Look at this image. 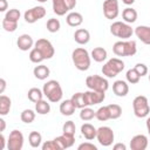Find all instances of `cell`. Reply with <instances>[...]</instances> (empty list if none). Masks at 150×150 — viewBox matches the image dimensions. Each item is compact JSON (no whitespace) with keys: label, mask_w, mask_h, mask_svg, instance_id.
<instances>
[{"label":"cell","mask_w":150,"mask_h":150,"mask_svg":"<svg viewBox=\"0 0 150 150\" xmlns=\"http://www.w3.org/2000/svg\"><path fill=\"white\" fill-rule=\"evenodd\" d=\"M42 91H43V95L47 97V100L49 102H53V103L60 102L62 100V96H63L62 88H61L60 83L56 80L47 81L43 84Z\"/></svg>","instance_id":"cell-1"},{"label":"cell","mask_w":150,"mask_h":150,"mask_svg":"<svg viewBox=\"0 0 150 150\" xmlns=\"http://www.w3.org/2000/svg\"><path fill=\"white\" fill-rule=\"evenodd\" d=\"M90 57L91 56L89 55L88 50L82 48V47H79V48L74 49L73 53H71L73 63L81 71H86V70L89 69V67H90Z\"/></svg>","instance_id":"cell-2"},{"label":"cell","mask_w":150,"mask_h":150,"mask_svg":"<svg viewBox=\"0 0 150 150\" xmlns=\"http://www.w3.org/2000/svg\"><path fill=\"white\" fill-rule=\"evenodd\" d=\"M112 52L116 56H134L137 52V46L134 40H122L114 43Z\"/></svg>","instance_id":"cell-3"},{"label":"cell","mask_w":150,"mask_h":150,"mask_svg":"<svg viewBox=\"0 0 150 150\" xmlns=\"http://www.w3.org/2000/svg\"><path fill=\"white\" fill-rule=\"evenodd\" d=\"M124 69V62L118 57H112L108 60L102 67V74L109 79L117 76Z\"/></svg>","instance_id":"cell-4"},{"label":"cell","mask_w":150,"mask_h":150,"mask_svg":"<svg viewBox=\"0 0 150 150\" xmlns=\"http://www.w3.org/2000/svg\"><path fill=\"white\" fill-rule=\"evenodd\" d=\"M110 33L116 38H121L122 40H128L134 34V30L130 23L123 21H115L110 26Z\"/></svg>","instance_id":"cell-5"},{"label":"cell","mask_w":150,"mask_h":150,"mask_svg":"<svg viewBox=\"0 0 150 150\" xmlns=\"http://www.w3.org/2000/svg\"><path fill=\"white\" fill-rule=\"evenodd\" d=\"M132 108H134V114L138 118L146 117L150 112V107H149V101L145 96L138 95L134 98L132 101Z\"/></svg>","instance_id":"cell-6"},{"label":"cell","mask_w":150,"mask_h":150,"mask_svg":"<svg viewBox=\"0 0 150 150\" xmlns=\"http://www.w3.org/2000/svg\"><path fill=\"white\" fill-rule=\"evenodd\" d=\"M86 86L90 90L96 91H103L105 93L109 88V82L107 79L100 76V75H89L86 79Z\"/></svg>","instance_id":"cell-7"},{"label":"cell","mask_w":150,"mask_h":150,"mask_svg":"<svg viewBox=\"0 0 150 150\" xmlns=\"http://www.w3.org/2000/svg\"><path fill=\"white\" fill-rule=\"evenodd\" d=\"M96 138H97V141L101 145L109 146V145L112 144V142L115 139V134H114L112 129L109 128V127H100L97 129Z\"/></svg>","instance_id":"cell-8"},{"label":"cell","mask_w":150,"mask_h":150,"mask_svg":"<svg viewBox=\"0 0 150 150\" xmlns=\"http://www.w3.org/2000/svg\"><path fill=\"white\" fill-rule=\"evenodd\" d=\"M34 47L40 50V53L42 54V56L45 57V60L52 59L54 56V54H55V49H54L52 42L49 40H47V39H39L35 42Z\"/></svg>","instance_id":"cell-9"},{"label":"cell","mask_w":150,"mask_h":150,"mask_svg":"<svg viewBox=\"0 0 150 150\" xmlns=\"http://www.w3.org/2000/svg\"><path fill=\"white\" fill-rule=\"evenodd\" d=\"M23 135L19 130L11 131L7 139V149L8 150H21L23 146Z\"/></svg>","instance_id":"cell-10"},{"label":"cell","mask_w":150,"mask_h":150,"mask_svg":"<svg viewBox=\"0 0 150 150\" xmlns=\"http://www.w3.org/2000/svg\"><path fill=\"white\" fill-rule=\"evenodd\" d=\"M46 15V8L43 6H35L30 9H27L23 14V19L28 23H34L38 20L42 19Z\"/></svg>","instance_id":"cell-11"},{"label":"cell","mask_w":150,"mask_h":150,"mask_svg":"<svg viewBox=\"0 0 150 150\" xmlns=\"http://www.w3.org/2000/svg\"><path fill=\"white\" fill-rule=\"evenodd\" d=\"M118 1L117 0H104L103 1V14L108 20L116 19L118 16Z\"/></svg>","instance_id":"cell-12"},{"label":"cell","mask_w":150,"mask_h":150,"mask_svg":"<svg viewBox=\"0 0 150 150\" xmlns=\"http://www.w3.org/2000/svg\"><path fill=\"white\" fill-rule=\"evenodd\" d=\"M83 94H84L87 107L102 103L104 101V98H105V94L103 91H96V90H90L89 89L88 91H84Z\"/></svg>","instance_id":"cell-13"},{"label":"cell","mask_w":150,"mask_h":150,"mask_svg":"<svg viewBox=\"0 0 150 150\" xmlns=\"http://www.w3.org/2000/svg\"><path fill=\"white\" fill-rule=\"evenodd\" d=\"M148 146V137L145 135H135L130 141L131 150H145Z\"/></svg>","instance_id":"cell-14"},{"label":"cell","mask_w":150,"mask_h":150,"mask_svg":"<svg viewBox=\"0 0 150 150\" xmlns=\"http://www.w3.org/2000/svg\"><path fill=\"white\" fill-rule=\"evenodd\" d=\"M34 45H35V43H34V41H33V38H32L30 35H28V34H22V35H20V36L18 38V40H16V46H18L19 49L22 50V52L29 50Z\"/></svg>","instance_id":"cell-15"},{"label":"cell","mask_w":150,"mask_h":150,"mask_svg":"<svg viewBox=\"0 0 150 150\" xmlns=\"http://www.w3.org/2000/svg\"><path fill=\"white\" fill-rule=\"evenodd\" d=\"M138 40H141L144 45L150 46V27L149 26H137L134 30Z\"/></svg>","instance_id":"cell-16"},{"label":"cell","mask_w":150,"mask_h":150,"mask_svg":"<svg viewBox=\"0 0 150 150\" xmlns=\"http://www.w3.org/2000/svg\"><path fill=\"white\" fill-rule=\"evenodd\" d=\"M55 142L57 143L60 150H63V149H68L70 146L74 145V142H75V137L73 135H67V134H62L61 136H57L56 138H54Z\"/></svg>","instance_id":"cell-17"},{"label":"cell","mask_w":150,"mask_h":150,"mask_svg":"<svg viewBox=\"0 0 150 150\" xmlns=\"http://www.w3.org/2000/svg\"><path fill=\"white\" fill-rule=\"evenodd\" d=\"M112 91L116 96L118 97H124L128 95L129 93V86L125 81H122V80H117L112 83Z\"/></svg>","instance_id":"cell-18"},{"label":"cell","mask_w":150,"mask_h":150,"mask_svg":"<svg viewBox=\"0 0 150 150\" xmlns=\"http://www.w3.org/2000/svg\"><path fill=\"white\" fill-rule=\"evenodd\" d=\"M74 40L79 45H87L89 42V40H90V33H89V30H87L84 28L76 29L75 33H74Z\"/></svg>","instance_id":"cell-19"},{"label":"cell","mask_w":150,"mask_h":150,"mask_svg":"<svg viewBox=\"0 0 150 150\" xmlns=\"http://www.w3.org/2000/svg\"><path fill=\"white\" fill-rule=\"evenodd\" d=\"M81 134H82V136H84L86 139L91 141V139L96 138L97 129L90 123H84L81 125Z\"/></svg>","instance_id":"cell-20"},{"label":"cell","mask_w":150,"mask_h":150,"mask_svg":"<svg viewBox=\"0 0 150 150\" xmlns=\"http://www.w3.org/2000/svg\"><path fill=\"white\" fill-rule=\"evenodd\" d=\"M66 21H67L68 26H70V27H79L83 22V16H82L81 13L70 12L69 14H67Z\"/></svg>","instance_id":"cell-21"},{"label":"cell","mask_w":150,"mask_h":150,"mask_svg":"<svg viewBox=\"0 0 150 150\" xmlns=\"http://www.w3.org/2000/svg\"><path fill=\"white\" fill-rule=\"evenodd\" d=\"M75 109H76V107L71 100H64L60 104V112L63 116H71L75 112Z\"/></svg>","instance_id":"cell-22"},{"label":"cell","mask_w":150,"mask_h":150,"mask_svg":"<svg viewBox=\"0 0 150 150\" xmlns=\"http://www.w3.org/2000/svg\"><path fill=\"white\" fill-rule=\"evenodd\" d=\"M52 5H53V12L59 16L64 15L69 11L66 5V0H53Z\"/></svg>","instance_id":"cell-23"},{"label":"cell","mask_w":150,"mask_h":150,"mask_svg":"<svg viewBox=\"0 0 150 150\" xmlns=\"http://www.w3.org/2000/svg\"><path fill=\"white\" fill-rule=\"evenodd\" d=\"M122 18H123L124 22L134 23L137 20V11L131 8V7H127L122 11Z\"/></svg>","instance_id":"cell-24"},{"label":"cell","mask_w":150,"mask_h":150,"mask_svg":"<svg viewBox=\"0 0 150 150\" xmlns=\"http://www.w3.org/2000/svg\"><path fill=\"white\" fill-rule=\"evenodd\" d=\"M33 74H34V76H35L38 80H46V79L49 76V74H50V70H49V68H48L47 66H45V64H39V66H36V67L34 68Z\"/></svg>","instance_id":"cell-25"},{"label":"cell","mask_w":150,"mask_h":150,"mask_svg":"<svg viewBox=\"0 0 150 150\" xmlns=\"http://www.w3.org/2000/svg\"><path fill=\"white\" fill-rule=\"evenodd\" d=\"M90 56H91V59H93L94 61H96V62H103V61L107 59L108 54H107V50H105L103 47H96V48H94V49L91 50Z\"/></svg>","instance_id":"cell-26"},{"label":"cell","mask_w":150,"mask_h":150,"mask_svg":"<svg viewBox=\"0 0 150 150\" xmlns=\"http://www.w3.org/2000/svg\"><path fill=\"white\" fill-rule=\"evenodd\" d=\"M11 105H12L11 98L6 95H1L0 96V115L1 116L7 115L11 110Z\"/></svg>","instance_id":"cell-27"},{"label":"cell","mask_w":150,"mask_h":150,"mask_svg":"<svg viewBox=\"0 0 150 150\" xmlns=\"http://www.w3.org/2000/svg\"><path fill=\"white\" fill-rule=\"evenodd\" d=\"M27 96H28V100L33 103H36L39 102L40 100H42L43 97V91L39 88H30L27 93Z\"/></svg>","instance_id":"cell-28"},{"label":"cell","mask_w":150,"mask_h":150,"mask_svg":"<svg viewBox=\"0 0 150 150\" xmlns=\"http://www.w3.org/2000/svg\"><path fill=\"white\" fill-rule=\"evenodd\" d=\"M35 111L39 115H47L50 111V105L47 101L45 100H40L39 102L35 103Z\"/></svg>","instance_id":"cell-29"},{"label":"cell","mask_w":150,"mask_h":150,"mask_svg":"<svg viewBox=\"0 0 150 150\" xmlns=\"http://www.w3.org/2000/svg\"><path fill=\"white\" fill-rule=\"evenodd\" d=\"M28 142L32 148H39L42 142V136L39 131H32L28 136Z\"/></svg>","instance_id":"cell-30"},{"label":"cell","mask_w":150,"mask_h":150,"mask_svg":"<svg viewBox=\"0 0 150 150\" xmlns=\"http://www.w3.org/2000/svg\"><path fill=\"white\" fill-rule=\"evenodd\" d=\"M70 100L73 101V103L75 104V107L79 108V109H82V108L87 107V103H86V98H84V94L83 93H75L71 96Z\"/></svg>","instance_id":"cell-31"},{"label":"cell","mask_w":150,"mask_h":150,"mask_svg":"<svg viewBox=\"0 0 150 150\" xmlns=\"http://www.w3.org/2000/svg\"><path fill=\"white\" fill-rule=\"evenodd\" d=\"M95 117H96L98 121H102V122L110 120V111H109L108 105L100 107V108L96 110V115H95Z\"/></svg>","instance_id":"cell-32"},{"label":"cell","mask_w":150,"mask_h":150,"mask_svg":"<svg viewBox=\"0 0 150 150\" xmlns=\"http://www.w3.org/2000/svg\"><path fill=\"white\" fill-rule=\"evenodd\" d=\"M95 115H96V111H94L89 107H84L80 111V118L82 121H90V120H93L95 117Z\"/></svg>","instance_id":"cell-33"},{"label":"cell","mask_w":150,"mask_h":150,"mask_svg":"<svg viewBox=\"0 0 150 150\" xmlns=\"http://www.w3.org/2000/svg\"><path fill=\"white\" fill-rule=\"evenodd\" d=\"M20 118H21V121H22L23 123L29 124V123H32V122L35 120V111L32 110V109H25V110L21 112Z\"/></svg>","instance_id":"cell-34"},{"label":"cell","mask_w":150,"mask_h":150,"mask_svg":"<svg viewBox=\"0 0 150 150\" xmlns=\"http://www.w3.org/2000/svg\"><path fill=\"white\" fill-rule=\"evenodd\" d=\"M46 27H47V30L50 32V33H56L60 30L61 28V23L59 21V19H55V18H52L47 21L46 23Z\"/></svg>","instance_id":"cell-35"},{"label":"cell","mask_w":150,"mask_h":150,"mask_svg":"<svg viewBox=\"0 0 150 150\" xmlns=\"http://www.w3.org/2000/svg\"><path fill=\"white\" fill-rule=\"evenodd\" d=\"M125 77H127V81H128L129 83H131V84H136V83H138V82H139V79H141L139 74L135 70V68L129 69V70L127 71Z\"/></svg>","instance_id":"cell-36"},{"label":"cell","mask_w":150,"mask_h":150,"mask_svg":"<svg viewBox=\"0 0 150 150\" xmlns=\"http://www.w3.org/2000/svg\"><path fill=\"white\" fill-rule=\"evenodd\" d=\"M29 60H30L33 63H41V62L45 60V57L42 56V54L40 53V50L34 47V48L29 52Z\"/></svg>","instance_id":"cell-37"},{"label":"cell","mask_w":150,"mask_h":150,"mask_svg":"<svg viewBox=\"0 0 150 150\" xmlns=\"http://www.w3.org/2000/svg\"><path fill=\"white\" fill-rule=\"evenodd\" d=\"M110 111V120H117L122 115V108L118 104H109L108 105Z\"/></svg>","instance_id":"cell-38"},{"label":"cell","mask_w":150,"mask_h":150,"mask_svg":"<svg viewBox=\"0 0 150 150\" xmlns=\"http://www.w3.org/2000/svg\"><path fill=\"white\" fill-rule=\"evenodd\" d=\"M2 28L6 32L13 33L18 28V21H12V20H8V19H5L4 18V20H2Z\"/></svg>","instance_id":"cell-39"},{"label":"cell","mask_w":150,"mask_h":150,"mask_svg":"<svg viewBox=\"0 0 150 150\" xmlns=\"http://www.w3.org/2000/svg\"><path fill=\"white\" fill-rule=\"evenodd\" d=\"M75 130H76V127H75V123L73 121H67L63 127H62V131L63 134H67V135H73L75 136Z\"/></svg>","instance_id":"cell-40"},{"label":"cell","mask_w":150,"mask_h":150,"mask_svg":"<svg viewBox=\"0 0 150 150\" xmlns=\"http://www.w3.org/2000/svg\"><path fill=\"white\" fill-rule=\"evenodd\" d=\"M20 15H21V14H20V11H19V9H16V8H12V9H9V11L6 13L5 19L12 20V21H19Z\"/></svg>","instance_id":"cell-41"},{"label":"cell","mask_w":150,"mask_h":150,"mask_svg":"<svg viewBox=\"0 0 150 150\" xmlns=\"http://www.w3.org/2000/svg\"><path fill=\"white\" fill-rule=\"evenodd\" d=\"M42 150H60L57 143L55 142V139H52V141H47L45 142L42 145H41Z\"/></svg>","instance_id":"cell-42"},{"label":"cell","mask_w":150,"mask_h":150,"mask_svg":"<svg viewBox=\"0 0 150 150\" xmlns=\"http://www.w3.org/2000/svg\"><path fill=\"white\" fill-rule=\"evenodd\" d=\"M134 68H135V70L139 74V76H141V77L148 74V67H146L144 63H137Z\"/></svg>","instance_id":"cell-43"},{"label":"cell","mask_w":150,"mask_h":150,"mask_svg":"<svg viewBox=\"0 0 150 150\" xmlns=\"http://www.w3.org/2000/svg\"><path fill=\"white\" fill-rule=\"evenodd\" d=\"M79 150H97V146L94 145L93 143L90 142H86V143H81L79 146H77Z\"/></svg>","instance_id":"cell-44"},{"label":"cell","mask_w":150,"mask_h":150,"mask_svg":"<svg viewBox=\"0 0 150 150\" xmlns=\"http://www.w3.org/2000/svg\"><path fill=\"white\" fill-rule=\"evenodd\" d=\"M66 5L68 7V9H73L76 6V0H66Z\"/></svg>","instance_id":"cell-45"},{"label":"cell","mask_w":150,"mask_h":150,"mask_svg":"<svg viewBox=\"0 0 150 150\" xmlns=\"http://www.w3.org/2000/svg\"><path fill=\"white\" fill-rule=\"evenodd\" d=\"M112 149H114V150H125L127 146H125V144H123V143H116V144L112 146Z\"/></svg>","instance_id":"cell-46"},{"label":"cell","mask_w":150,"mask_h":150,"mask_svg":"<svg viewBox=\"0 0 150 150\" xmlns=\"http://www.w3.org/2000/svg\"><path fill=\"white\" fill-rule=\"evenodd\" d=\"M7 0H0V12H5L7 9Z\"/></svg>","instance_id":"cell-47"},{"label":"cell","mask_w":150,"mask_h":150,"mask_svg":"<svg viewBox=\"0 0 150 150\" xmlns=\"http://www.w3.org/2000/svg\"><path fill=\"white\" fill-rule=\"evenodd\" d=\"M6 89V81L5 79H0V94H2Z\"/></svg>","instance_id":"cell-48"},{"label":"cell","mask_w":150,"mask_h":150,"mask_svg":"<svg viewBox=\"0 0 150 150\" xmlns=\"http://www.w3.org/2000/svg\"><path fill=\"white\" fill-rule=\"evenodd\" d=\"M0 142H1V149H5L6 139H5V136H4V134H2V132H1V135H0Z\"/></svg>","instance_id":"cell-49"},{"label":"cell","mask_w":150,"mask_h":150,"mask_svg":"<svg viewBox=\"0 0 150 150\" xmlns=\"http://www.w3.org/2000/svg\"><path fill=\"white\" fill-rule=\"evenodd\" d=\"M0 125H1L0 131H1V132H4V131H5V128H6V122H5V120H4V118H0Z\"/></svg>","instance_id":"cell-50"},{"label":"cell","mask_w":150,"mask_h":150,"mask_svg":"<svg viewBox=\"0 0 150 150\" xmlns=\"http://www.w3.org/2000/svg\"><path fill=\"white\" fill-rule=\"evenodd\" d=\"M145 124H146V129H148V132H149V135H150V117H148V118H146V122H145Z\"/></svg>","instance_id":"cell-51"},{"label":"cell","mask_w":150,"mask_h":150,"mask_svg":"<svg viewBox=\"0 0 150 150\" xmlns=\"http://www.w3.org/2000/svg\"><path fill=\"white\" fill-rule=\"evenodd\" d=\"M123 1V4H125V5H132L134 2H135V0H122Z\"/></svg>","instance_id":"cell-52"},{"label":"cell","mask_w":150,"mask_h":150,"mask_svg":"<svg viewBox=\"0 0 150 150\" xmlns=\"http://www.w3.org/2000/svg\"><path fill=\"white\" fill-rule=\"evenodd\" d=\"M36 1H39V2H41V4H43V2H46L47 0H36Z\"/></svg>","instance_id":"cell-53"},{"label":"cell","mask_w":150,"mask_h":150,"mask_svg":"<svg viewBox=\"0 0 150 150\" xmlns=\"http://www.w3.org/2000/svg\"><path fill=\"white\" fill-rule=\"evenodd\" d=\"M149 82H150V74H149Z\"/></svg>","instance_id":"cell-54"}]
</instances>
